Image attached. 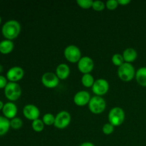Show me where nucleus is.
<instances>
[{"instance_id": "cd10ccee", "label": "nucleus", "mask_w": 146, "mask_h": 146, "mask_svg": "<svg viewBox=\"0 0 146 146\" xmlns=\"http://www.w3.org/2000/svg\"><path fill=\"white\" fill-rule=\"evenodd\" d=\"M118 2L117 0H108L106 2V7L108 9V10H115L117 7H118Z\"/></svg>"}, {"instance_id": "0eeeda50", "label": "nucleus", "mask_w": 146, "mask_h": 146, "mask_svg": "<svg viewBox=\"0 0 146 146\" xmlns=\"http://www.w3.org/2000/svg\"><path fill=\"white\" fill-rule=\"evenodd\" d=\"M71 121V114L66 111H61L55 116L54 126L58 129H64L70 125Z\"/></svg>"}, {"instance_id": "7c9ffc66", "label": "nucleus", "mask_w": 146, "mask_h": 146, "mask_svg": "<svg viewBox=\"0 0 146 146\" xmlns=\"http://www.w3.org/2000/svg\"><path fill=\"white\" fill-rule=\"evenodd\" d=\"M79 146H95V145L91 142H84L82 143Z\"/></svg>"}, {"instance_id": "b1692460", "label": "nucleus", "mask_w": 146, "mask_h": 146, "mask_svg": "<svg viewBox=\"0 0 146 146\" xmlns=\"http://www.w3.org/2000/svg\"><path fill=\"white\" fill-rule=\"evenodd\" d=\"M10 125H11V128H13V129L18 130L22 127L23 121L20 118L15 117V118L10 120Z\"/></svg>"}, {"instance_id": "4468645a", "label": "nucleus", "mask_w": 146, "mask_h": 146, "mask_svg": "<svg viewBox=\"0 0 146 146\" xmlns=\"http://www.w3.org/2000/svg\"><path fill=\"white\" fill-rule=\"evenodd\" d=\"M17 112H18V108L14 103L9 101L4 104V108L2 109L3 115L4 117L8 118L9 120H11L15 118Z\"/></svg>"}, {"instance_id": "ddd939ff", "label": "nucleus", "mask_w": 146, "mask_h": 146, "mask_svg": "<svg viewBox=\"0 0 146 146\" xmlns=\"http://www.w3.org/2000/svg\"><path fill=\"white\" fill-rule=\"evenodd\" d=\"M91 96L89 93L86 91H79L74 95V102L76 106L80 107L88 105L91 100Z\"/></svg>"}, {"instance_id": "c85d7f7f", "label": "nucleus", "mask_w": 146, "mask_h": 146, "mask_svg": "<svg viewBox=\"0 0 146 146\" xmlns=\"http://www.w3.org/2000/svg\"><path fill=\"white\" fill-rule=\"evenodd\" d=\"M8 80H7V77L4 76L2 75H0V89H2V88H5V87L7 86V84H8Z\"/></svg>"}, {"instance_id": "dca6fc26", "label": "nucleus", "mask_w": 146, "mask_h": 146, "mask_svg": "<svg viewBox=\"0 0 146 146\" xmlns=\"http://www.w3.org/2000/svg\"><path fill=\"white\" fill-rule=\"evenodd\" d=\"M122 55L125 62L129 64L135 61L138 58V52L133 48H127L126 49L124 50Z\"/></svg>"}, {"instance_id": "a878e982", "label": "nucleus", "mask_w": 146, "mask_h": 146, "mask_svg": "<svg viewBox=\"0 0 146 146\" xmlns=\"http://www.w3.org/2000/svg\"><path fill=\"white\" fill-rule=\"evenodd\" d=\"M106 8V4L102 1L96 0L93 1L92 9L96 11H102Z\"/></svg>"}, {"instance_id": "473e14b6", "label": "nucleus", "mask_w": 146, "mask_h": 146, "mask_svg": "<svg viewBox=\"0 0 146 146\" xmlns=\"http://www.w3.org/2000/svg\"><path fill=\"white\" fill-rule=\"evenodd\" d=\"M3 71H4V67H3V66L0 64V74H1V73L3 72Z\"/></svg>"}, {"instance_id": "1a4fd4ad", "label": "nucleus", "mask_w": 146, "mask_h": 146, "mask_svg": "<svg viewBox=\"0 0 146 146\" xmlns=\"http://www.w3.org/2000/svg\"><path fill=\"white\" fill-rule=\"evenodd\" d=\"M59 78L55 73L46 72L41 76V83L47 88H55L59 84Z\"/></svg>"}, {"instance_id": "423d86ee", "label": "nucleus", "mask_w": 146, "mask_h": 146, "mask_svg": "<svg viewBox=\"0 0 146 146\" xmlns=\"http://www.w3.org/2000/svg\"><path fill=\"white\" fill-rule=\"evenodd\" d=\"M64 55L66 59L71 64L78 63L82 57L81 50L76 45L67 46L64 51Z\"/></svg>"}, {"instance_id": "aec40b11", "label": "nucleus", "mask_w": 146, "mask_h": 146, "mask_svg": "<svg viewBox=\"0 0 146 146\" xmlns=\"http://www.w3.org/2000/svg\"><path fill=\"white\" fill-rule=\"evenodd\" d=\"M95 79L91 74H83L81 77V84L85 88H92Z\"/></svg>"}, {"instance_id": "72a5a7b5", "label": "nucleus", "mask_w": 146, "mask_h": 146, "mask_svg": "<svg viewBox=\"0 0 146 146\" xmlns=\"http://www.w3.org/2000/svg\"><path fill=\"white\" fill-rule=\"evenodd\" d=\"M1 16H0V24H1Z\"/></svg>"}, {"instance_id": "39448f33", "label": "nucleus", "mask_w": 146, "mask_h": 146, "mask_svg": "<svg viewBox=\"0 0 146 146\" xmlns=\"http://www.w3.org/2000/svg\"><path fill=\"white\" fill-rule=\"evenodd\" d=\"M88 109L92 113L101 114L104 112L106 108V103L105 99L101 96H94L91 97L89 103L88 104Z\"/></svg>"}, {"instance_id": "f8f14e48", "label": "nucleus", "mask_w": 146, "mask_h": 146, "mask_svg": "<svg viewBox=\"0 0 146 146\" xmlns=\"http://www.w3.org/2000/svg\"><path fill=\"white\" fill-rule=\"evenodd\" d=\"M23 114L27 119L33 121L39 118L40 111L36 106L27 104L23 108Z\"/></svg>"}, {"instance_id": "5701e85b", "label": "nucleus", "mask_w": 146, "mask_h": 146, "mask_svg": "<svg viewBox=\"0 0 146 146\" xmlns=\"http://www.w3.org/2000/svg\"><path fill=\"white\" fill-rule=\"evenodd\" d=\"M42 121L44 122V123L45 124V125H54V122H55V116L53 115L52 113H47L44 114L43 115Z\"/></svg>"}, {"instance_id": "6e6552de", "label": "nucleus", "mask_w": 146, "mask_h": 146, "mask_svg": "<svg viewBox=\"0 0 146 146\" xmlns=\"http://www.w3.org/2000/svg\"><path fill=\"white\" fill-rule=\"evenodd\" d=\"M109 87V83L107 80L104 78H98L95 81L91 89L95 96L102 97L108 92Z\"/></svg>"}, {"instance_id": "c756f323", "label": "nucleus", "mask_w": 146, "mask_h": 146, "mask_svg": "<svg viewBox=\"0 0 146 146\" xmlns=\"http://www.w3.org/2000/svg\"><path fill=\"white\" fill-rule=\"evenodd\" d=\"M118 2L119 5L126 6L131 3V1L130 0H118Z\"/></svg>"}, {"instance_id": "9d476101", "label": "nucleus", "mask_w": 146, "mask_h": 146, "mask_svg": "<svg viewBox=\"0 0 146 146\" xmlns=\"http://www.w3.org/2000/svg\"><path fill=\"white\" fill-rule=\"evenodd\" d=\"M78 71L83 74H91L94 68V61L91 57L82 56L81 59L77 63Z\"/></svg>"}, {"instance_id": "2f4dec72", "label": "nucleus", "mask_w": 146, "mask_h": 146, "mask_svg": "<svg viewBox=\"0 0 146 146\" xmlns=\"http://www.w3.org/2000/svg\"><path fill=\"white\" fill-rule=\"evenodd\" d=\"M4 104L3 103V101H1V100H0V111H2L3 108H4Z\"/></svg>"}, {"instance_id": "bb28decb", "label": "nucleus", "mask_w": 146, "mask_h": 146, "mask_svg": "<svg viewBox=\"0 0 146 146\" xmlns=\"http://www.w3.org/2000/svg\"><path fill=\"white\" fill-rule=\"evenodd\" d=\"M114 128L115 127L113 125H111L110 123H105L104 125H103L102 128V131L105 135H111L113 133Z\"/></svg>"}, {"instance_id": "7ed1b4c3", "label": "nucleus", "mask_w": 146, "mask_h": 146, "mask_svg": "<svg viewBox=\"0 0 146 146\" xmlns=\"http://www.w3.org/2000/svg\"><path fill=\"white\" fill-rule=\"evenodd\" d=\"M135 68L133 66L129 63H124L123 65L118 68L117 74L121 81L124 82H129L131 81L135 76Z\"/></svg>"}, {"instance_id": "f257e3e1", "label": "nucleus", "mask_w": 146, "mask_h": 146, "mask_svg": "<svg viewBox=\"0 0 146 146\" xmlns=\"http://www.w3.org/2000/svg\"><path fill=\"white\" fill-rule=\"evenodd\" d=\"M21 29V24L18 21L14 19L9 20L3 24L1 34L5 39L12 41L19 36Z\"/></svg>"}, {"instance_id": "f03ea898", "label": "nucleus", "mask_w": 146, "mask_h": 146, "mask_svg": "<svg viewBox=\"0 0 146 146\" xmlns=\"http://www.w3.org/2000/svg\"><path fill=\"white\" fill-rule=\"evenodd\" d=\"M125 111L121 107L115 106L110 110L108 115V121L114 127H118L122 125L125 121Z\"/></svg>"}, {"instance_id": "4be33fe9", "label": "nucleus", "mask_w": 146, "mask_h": 146, "mask_svg": "<svg viewBox=\"0 0 146 146\" xmlns=\"http://www.w3.org/2000/svg\"><path fill=\"white\" fill-rule=\"evenodd\" d=\"M111 61H112L113 64L115 65V66H121V65L125 63V61L123 59V55L121 54H115L112 56L111 58Z\"/></svg>"}, {"instance_id": "2eb2a0df", "label": "nucleus", "mask_w": 146, "mask_h": 146, "mask_svg": "<svg viewBox=\"0 0 146 146\" xmlns=\"http://www.w3.org/2000/svg\"><path fill=\"white\" fill-rule=\"evenodd\" d=\"M71 70L69 66L66 64H60L57 66L56 68V76L59 80H66L70 75Z\"/></svg>"}, {"instance_id": "20e7f679", "label": "nucleus", "mask_w": 146, "mask_h": 146, "mask_svg": "<svg viewBox=\"0 0 146 146\" xmlns=\"http://www.w3.org/2000/svg\"><path fill=\"white\" fill-rule=\"evenodd\" d=\"M22 90L18 83L9 82L4 88L5 97L11 102L17 101L21 97Z\"/></svg>"}, {"instance_id": "6ab92c4d", "label": "nucleus", "mask_w": 146, "mask_h": 146, "mask_svg": "<svg viewBox=\"0 0 146 146\" xmlns=\"http://www.w3.org/2000/svg\"><path fill=\"white\" fill-rule=\"evenodd\" d=\"M10 128V120L4 116H0V136L7 134Z\"/></svg>"}, {"instance_id": "f3484780", "label": "nucleus", "mask_w": 146, "mask_h": 146, "mask_svg": "<svg viewBox=\"0 0 146 146\" xmlns=\"http://www.w3.org/2000/svg\"><path fill=\"white\" fill-rule=\"evenodd\" d=\"M14 48V44L12 41L4 39L0 41V53L2 54H9L12 52Z\"/></svg>"}, {"instance_id": "393cba45", "label": "nucleus", "mask_w": 146, "mask_h": 146, "mask_svg": "<svg viewBox=\"0 0 146 146\" xmlns=\"http://www.w3.org/2000/svg\"><path fill=\"white\" fill-rule=\"evenodd\" d=\"M92 0H77L76 3L78 6L84 9H88L90 8H92L93 5Z\"/></svg>"}, {"instance_id": "412c9836", "label": "nucleus", "mask_w": 146, "mask_h": 146, "mask_svg": "<svg viewBox=\"0 0 146 146\" xmlns=\"http://www.w3.org/2000/svg\"><path fill=\"white\" fill-rule=\"evenodd\" d=\"M44 126H45V124L43 122L42 119H40V118L34 120L31 123V128L36 133L42 132L44 129Z\"/></svg>"}, {"instance_id": "a211bd4d", "label": "nucleus", "mask_w": 146, "mask_h": 146, "mask_svg": "<svg viewBox=\"0 0 146 146\" xmlns=\"http://www.w3.org/2000/svg\"><path fill=\"white\" fill-rule=\"evenodd\" d=\"M135 78L141 86L146 87V66L141 67L137 70Z\"/></svg>"}, {"instance_id": "9b49d317", "label": "nucleus", "mask_w": 146, "mask_h": 146, "mask_svg": "<svg viewBox=\"0 0 146 146\" xmlns=\"http://www.w3.org/2000/svg\"><path fill=\"white\" fill-rule=\"evenodd\" d=\"M24 76V71L21 66H13L10 68L7 72V80L9 82L17 83L21 81Z\"/></svg>"}]
</instances>
